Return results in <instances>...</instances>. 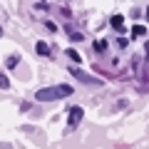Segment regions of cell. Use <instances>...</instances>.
<instances>
[{"label": "cell", "mask_w": 149, "mask_h": 149, "mask_svg": "<svg viewBox=\"0 0 149 149\" xmlns=\"http://www.w3.org/2000/svg\"><path fill=\"white\" fill-rule=\"evenodd\" d=\"M0 35H3V27H0Z\"/></svg>", "instance_id": "cell-14"}, {"label": "cell", "mask_w": 149, "mask_h": 149, "mask_svg": "<svg viewBox=\"0 0 149 149\" xmlns=\"http://www.w3.org/2000/svg\"><path fill=\"white\" fill-rule=\"evenodd\" d=\"M117 45H119V47H127V45H129V42H127V37H119Z\"/></svg>", "instance_id": "cell-12"}, {"label": "cell", "mask_w": 149, "mask_h": 149, "mask_svg": "<svg viewBox=\"0 0 149 149\" xmlns=\"http://www.w3.org/2000/svg\"><path fill=\"white\" fill-rule=\"evenodd\" d=\"M42 3H45V0H42Z\"/></svg>", "instance_id": "cell-15"}, {"label": "cell", "mask_w": 149, "mask_h": 149, "mask_svg": "<svg viewBox=\"0 0 149 149\" xmlns=\"http://www.w3.org/2000/svg\"><path fill=\"white\" fill-rule=\"evenodd\" d=\"M95 50H97V52H104V50H107V42H104V40H100V42H95Z\"/></svg>", "instance_id": "cell-10"}, {"label": "cell", "mask_w": 149, "mask_h": 149, "mask_svg": "<svg viewBox=\"0 0 149 149\" xmlns=\"http://www.w3.org/2000/svg\"><path fill=\"white\" fill-rule=\"evenodd\" d=\"M15 65H17V57H8V67L13 70V67H15Z\"/></svg>", "instance_id": "cell-11"}, {"label": "cell", "mask_w": 149, "mask_h": 149, "mask_svg": "<svg viewBox=\"0 0 149 149\" xmlns=\"http://www.w3.org/2000/svg\"><path fill=\"white\" fill-rule=\"evenodd\" d=\"M70 72H72V74H74V80H80L82 85H95V87H100V85H102L100 77H95V74L85 72V70H80V67H74V65L70 67Z\"/></svg>", "instance_id": "cell-2"}, {"label": "cell", "mask_w": 149, "mask_h": 149, "mask_svg": "<svg viewBox=\"0 0 149 149\" xmlns=\"http://www.w3.org/2000/svg\"><path fill=\"white\" fill-rule=\"evenodd\" d=\"M122 22H124L122 15H114V17H112V25H114V30H117V32H124V25H122Z\"/></svg>", "instance_id": "cell-4"}, {"label": "cell", "mask_w": 149, "mask_h": 149, "mask_svg": "<svg viewBox=\"0 0 149 149\" xmlns=\"http://www.w3.org/2000/svg\"><path fill=\"white\" fill-rule=\"evenodd\" d=\"M67 122H70V127H77V124L82 122V107H72V109H70Z\"/></svg>", "instance_id": "cell-3"}, {"label": "cell", "mask_w": 149, "mask_h": 149, "mask_svg": "<svg viewBox=\"0 0 149 149\" xmlns=\"http://www.w3.org/2000/svg\"><path fill=\"white\" fill-rule=\"evenodd\" d=\"M8 87H10V80H8V74L0 72V90H8Z\"/></svg>", "instance_id": "cell-8"}, {"label": "cell", "mask_w": 149, "mask_h": 149, "mask_svg": "<svg viewBox=\"0 0 149 149\" xmlns=\"http://www.w3.org/2000/svg\"><path fill=\"white\" fill-rule=\"evenodd\" d=\"M45 25H47L50 32H57V25H55V22H45Z\"/></svg>", "instance_id": "cell-13"}, {"label": "cell", "mask_w": 149, "mask_h": 149, "mask_svg": "<svg viewBox=\"0 0 149 149\" xmlns=\"http://www.w3.org/2000/svg\"><path fill=\"white\" fill-rule=\"evenodd\" d=\"M144 35H147V27L144 25H134L132 27V37H144Z\"/></svg>", "instance_id": "cell-6"}, {"label": "cell", "mask_w": 149, "mask_h": 149, "mask_svg": "<svg viewBox=\"0 0 149 149\" xmlns=\"http://www.w3.org/2000/svg\"><path fill=\"white\" fill-rule=\"evenodd\" d=\"M67 35L72 37L74 42H80V40H82V32H77V30H74V27H67Z\"/></svg>", "instance_id": "cell-7"}, {"label": "cell", "mask_w": 149, "mask_h": 149, "mask_svg": "<svg viewBox=\"0 0 149 149\" xmlns=\"http://www.w3.org/2000/svg\"><path fill=\"white\" fill-rule=\"evenodd\" d=\"M67 57L72 60L74 65H80V62H82V57H80V52H77V50H74V47H70V50H67Z\"/></svg>", "instance_id": "cell-5"}, {"label": "cell", "mask_w": 149, "mask_h": 149, "mask_svg": "<svg viewBox=\"0 0 149 149\" xmlns=\"http://www.w3.org/2000/svg\"><path fill=\"white\" fill-rule=\"evenodd\" d=\"M37 52H40V55H50V47H47V42H37Z\"/></svg>", "instance_id": "cell-9"}, {"label": "cell", "mask_w": 149, "mask_h": 149, "mask_svg": "<svg viewBox=\"0 0 149 149\" xmlns=\"http://www.w3.org/2000/svg\"><path fill=\"white\" fill-rule=\"evenodd\" d=\"M72 95V87L70 85H55V87H45V90H37V100L40 102H50V100H62V97Z\"/></svg>", "instance_id": "cell-1"}]
</instances>
